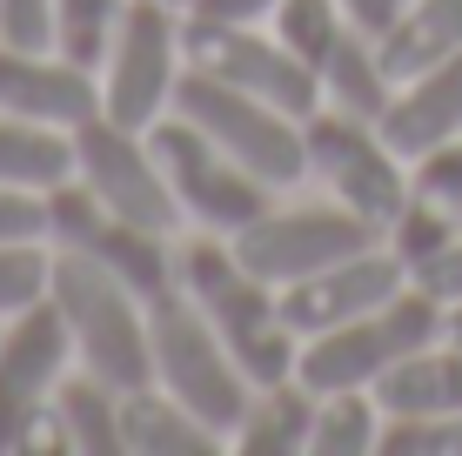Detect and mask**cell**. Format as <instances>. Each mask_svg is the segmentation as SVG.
<instances>
[{
  "mask_svg": "<svg viewBox=\"0 0 462 456\" xmlns=\"http://www.w3.org/2000/svg\"><path fill=\"white\" fill-rule=\"evenodd\" d=\"M322 101L328 107H342V115H362V121H382V107L395 101V74H389V60H382V47L369 34H348L328 47V60H322Z\"/></svg>",
  "mask_w": 462,
  "mask_h": 456,
  "instance_id": "ffe728a7",
  "label": "cell"
},
{
  "mask_svg": "<svg viewBox=\"0 0 462 456\" xmlns=\"http://www.w3.org/2000/svg\"><path fill=\"white\" fill-rule=\"evenodd\" d=\"M168 115L195 121L215 148H228L235 162H242L248 175H262L268 188H295L301 175H309V141H301V121L282 115V107L262 101V94H242V88H228V81H215V74H201V68H181Z\"/></svg>",
  "mask_w": 462,
  "mask_h": 456,
  "instance_id": "5b68a950",
  "label": "cell"
},
{
  "mask_svg": "<svg viewBox=\"0 0 462 456\" xmlns=\"http://www.w3.org/2000/svg\"><path fill=\"white\" fill-rule=\"evenodd\" d=\"M68 369H74V342H68L54 295H41L21 316L0 322V456H14L21 430L54 403Z\"/></svg>",
  "mask_w": 462,
  "mask_h": 456,
  "instance_id": "4fadbf2b",
  "label": "cell"
},
{
  "mask_svg": "<svg viewBox=\"0 0 462 456\" xmlns=\"http://www.w3.org/2000/svg\"><path fill=\"white\" fill-rule=\"evenodd\" d=\"M74 181H81L101 209H115L141 228L174 235V222H181L174 188H168L162 162H154V148H148V128H121V121H107V115H88L81 128H74Z\"/></svg>",
  "mask_w": 462,
  "mask_h": 456,
  "instance_id": "7c38bea8",
  "label": "cell"
},
{
  "mask_svg": "<svg viewBox=\"0 0 462 456\" xmlns=\"http://www.w3.org/2000/svg\"><path fill=\"white\" fill-rule=\"evenodd\" d=\"M402 7L409 0H342V14H348V27L356 34H369V41H382L395 21H402Z\"/></svg>",
  "mask_w": 462,
  "mask_h": 456,
  "instance_id": "836d02e7",
  "label": "cell"
},
{
  "mask_svg": "<svg viewBox=\"0 0 462 456\" xmlns=\"http://www.w3.org/2000/svg\"><path fill=\"white\" fill-rule=\"evenodd\" d=\"M54 410H60V430H68L74 456H127V443H121V389L101 383L94 369L74 363L60 376Z\"/></svg>",
  "mask_w": 462,
  "mask_h": 456,
  "instance_id": "44dd1931",
  "label": "cell"
},
{
  "mask_svg": "<svg viewBox=\"0 0 462 456\" xmlns=\"http://www.w3.org/2000/svg\"><path fill=\"white\" fill-rule=\"evenodd\" d=\"M148 148H154V162H162V175H168V188H174L181 222H195V228H208V235L248 228L254 215L268 209V195H275L262 175H248L228 148H215V141L201 135L195 121H181V115H162V121H154V128H148Z\"/></svg>",
  "mask_w": 462,
  "mask_h": 456,
  "instance_id": "ba28073f",
  "label": "cell"
},
{
  "mask_svg": "<svg viewBox=\"0 0 462 456\" xmlns=\"http://www.w3.org/2000/svg\"><path fill=\"white\" fill-rule=\"evenodd\" d=\"M462 235V215H449V209H436V201H422V195H409L402 209H395V222L382 228V242L395 248V256L409 262V275L422 269V262H436L442 248H449Z\"/></svg>",
  "mask_w": 462,
  "mask_h": 456,
  "instance_id": "4316f807",
  "label": "cell"
},
{
  "mask_svg": "<svg viewBox=\"0 0 462 456\" xmlns=\"http://www.w3.org/2000/svg\"><path fill=\"white\" fill-rule=\"evenodd\" d=\"M188 68L181 47V7L162 0H127L115 41L101 54V115L121 128H154L174 107V81Z\"/></svg>",
  "mask_w": 462,
  "mask_h": 456,
  "instance_id": "8992f818",
  "label": "cell"
},
{
  "mask_svg": "<svg viewBox=\"0 0 462 456\" xmlns=\"http://www.w3.org/2000/svg\"><path fill=\"white\" fill-rule=\"evenodd\" d=\"M442 336H449V342H462V302H449V322H442Z\"/></svg>",
  "mask_w": 462,
  "mask_h": 456,
  "instance_id": "d590c367",
  "label": "cell"
},
{
  "mask_svg": "<svg viewBox=\"0 0 462 456\" xmlns=\"http://www.w3.org/2000/svg\"><path fill=\"white\" fill-rule=\"evenodd\" d=\"M121 14H127V0H54V47L101 74V54L115 41Z\"/></svg>",
  "mask_w": 462,
  "mask_h": 456,
  "instance_id": "484cf974",
  "label": "cell"
},
{
  "mask_svg": "<svg viewBox=\"0 0 462 456\" xmlns=\"http://www.w3.org/2000/svg\"><path fill=\"white\" fill-rule=\"evenodd\" d=\"M174 256H181V289H188V302L208 316V329L228 342V356L248 369L254 389L295 376L301 336L289 329V316H282V289H275V282H262L242 256H235L228 235H208V228H201L195 242L174 248Z\"/></svg>",
  "mask_w": 462,
  "mask_h": 456,
  "instance_id": "6da1fadb",
  "label": "cell"
},
{
  "mask_svg": "<svg viewBox=\"0 0 462 456\" xmlns=\"http://www.w3.org/2000/svg\"><path fill=\"white\" fill-rule=\"evenodd\" d=\"M195 21H268L275 0H188Z\"/></svg>",
  "mask_w": 462,
  "mask_h": 456,
  "instance_id": "e575fe53",
  "label": "cell"
},
{
  "mask_svg": "<svg viewBox=\"0 0 462 456\" xmlns=\"http://www.w3.org/2000/svg\"><path fill=\"white\" fill-rule=\"evenodd\" d=\"M181 47H188V68L215 74V81H228L242 94H262L295 121H309L322 107L315 68L295 47H282L268 21H195V14H181Z\"/></svg>",
  "mask_w": 462,
  "mask_h": 456,
  "instance_id": "30bf717a",
  "label": "cell"
},
{
  "mask_svg": "<svg viewBox=\"0 0 462 456\" xmlns=\"http://www.w3.org/2000/svg\"><path fill=\"white\" fill-rule=\"evenodd\" d=\"M301 141H309V175L342 201L356 209L362 222L389 228L395 209L409 201V162L389 148V135L362 115H342V107H315L301 121Z\"/></svg>",
  "mask_w": 462,
  "mask_h": 456,
  "instance_id": "9c48e42d",
  "label": "cell"
},
{
  "mask_svg": "<svg viewBox=\"0 0 462 456\" xmlns=\"http://www.w3.org/2000/svg\"><path fill=\"white\" fill-rule=\"evenodd\" d=\"M268 27H275V41H282V47H295V54L309 60L315 74H322L328 47L348 34V14H342V0H275Z\"/></svg>",
  "mask_w": 462,
  "mask_h": 456,
  "instance_id": "d4e9b609",
  "label": "cell"
},
{
  "mask_svg": "<svg viewBox=\"0 0 462 456\" xmlns=\"http://www.w3.org/2000/svg\"><path fill=\"white\" fill-rule=\"evenodd\" d=\"M0 242H47V195L0 188Z\"/></svg>",
  "mask_w": 462,
  "mask_h": 456,
  "instance_id": "4dcf8cb0",
  "label": "cell"
},
{
  "mask_svg": "<svg viewBox=\"0 0 462 456\" xmlns=\"http://www.w3.org/2000/svg\"><path fill=\"white\" fill-rule=\"evenodd\" d=\"M162 7H181V14H188V0H162Z\"/></svg>",
  "mask_w": 462,
  "mask_h": 456,
  "instance_id": "8d00e7d4",
  "label": "cell"
},
{
  "mask_svg": "<svg viewBox=\"0 0 462 456\" xmlns=\"http://www.w3.org/2000/svg\"><path fill=\"white\" fill-rule=\"evenodd\" d=\"M375 47H382V60H389L395 81H409V74L462 54V0H409L402 21H395Z\"/></svg>",
  "mask_w": 462,
  "mask_h": 456,
  "instance_id": "7402d4cb",
  "label": "cell"
},
{
  "mask_svg": "<svg viewBox=\"0 0 462 456\" xmlns=\"http://www.w3.org/2000/svg\"><path fill=\"white\" fill-rule=\"evenodd\" d=\"M228 242H235V256H242L262 282L289 289V282L328 269V262L375 248L382 228L362 222L356 209H342V201L328 195V201H295V209H275V201H268V209L254 215L248 228H235Z\"/></svg>",
  "mask_w": 462,
  "mask_h": 456,
  "instance_id": "8fae6325",
  "label": "cell"
},
{
  "mask_svg": "<svg viewBox=\"0 0 462 456\" xmlns=\"http://www.w3.org/2000/svg\"><path fill=\"white\" fill-rule=\"evenodd\" d=\"M47 269H54V248L47 242H0V322L21 316L27 302H41Z\"/></svg>",
  "mask_w": 462,
  "mask_h": 456,
  "instance_id": "83f0119b",
  "label": "cell"
},
{
  "mask_svg": "<svg viewBox=\"0 0 462 456\" xmlns=\"http://www.w3.org/2000/svg\"><path fill=\"white\" fill-rule=\"evenodd\" d=\"M395 289H409V262L395 256L389 242H375V248H362V256H342V262H328V269L289 282V289H282V316L309 342V336H322V329H336V322H356V316H369V309H382Z\"/></svg>",
  "mask_w": 462,
  "mask_h": 456,
  "instance_id": "5bb4252c",
  "label": "cell"
},
{
  "mask_svg": "<svg viewBox=\"0 0 462 456\" xmlns=\"http://www.w3.org/2000/svg\"><path fill=\"white\" fill-rule=\"evenodd\" d=\"M375 128L389 135V148L402 154V162H416L436 141H456L462 135V54L409 74V81H395V101L382 107Z\"/></svg>",
  "mask_w": 462,
  "mask_h": 456,
  "instance_id": "2e32d148",
  "label": "cell"
},
{
  "mask_svg": "<svg viewBox=\"0 0 462 456\" xmlns=\"http://www.w3.org/2000/svg\"><path fill=\"white\" fill-rule=\"evenodd\" d=\"M68 175H74V128L0 115V188H34V195H47V188L68 181Z\"/></svg>",
  "mask_w": 462,
  "mask_h": 456,
  "instance_id": "603a6c76",
  "label": "cell"
},
{
  "mask_svg": "<svg viewBox=\"0 0 462 456\" xmlns=\"http://www.w3.org/2000/svg\"><path fill=\"white\" fill-rule=\"evenodd\" d=\"M382 423H389V410L375 403V389H322L309 456H375Z\"/></svg>",
  "mask_w": 462,
  "mask_h": 456,
  "instance_id": "cb8c5ba5",
  "label": "cell"
},
{
  "mask_svg": "<svg viewBox=\"0 0 462 456\" xmlns=\"http://www.w3.org/2000/svg\"><path fill=\"white\" fill-rule=\"evenodd\" d=\"M375 456H462V416H389Z\"/></svg>",
  "mask_w": 462,
  "mask_h": 456,
  "instance_id": "f1b7e54d",
  "label": "cell"
},
{
  "mask_svg": "<svg viewBox=\"0 0 462 456\" xmlns=\"http://www.w3.org/2000/svg\"><path fill=\"white\" fill-rule=\"evenodd\" d=\"M375 403L389 416H462V342L436 336L409 363H395L375 383Z\"/></svg>",
  "mask_w": 462,
  "mask_h": 456,
  "instance_id": "d6986e66",
  "label": "cell"
},
{
  "mask_svg": "<svg viewBox=\"0 0 462 456\" xmlns=\"http://www.w3.org/2000/svg\"><path fill=\"white\" fill-rule=\"evenodd\" d=\"M47 295H54L60 322H68L74 363L94 369L115 389L154 383V349H148V295H134L121 275H107L101 262L54 248L47 269Z\"/></svg>",
  "mask_w": 462,
  "mask_h": 456,
  "instance_id": "7a4b0ae2",
  "label": "cell"
},
{
  "mask_svg": "<svg viewBox=\"0 0 462 456\" xmlns=\"http://www.w3.org/2000/svg\"><path fill=\"white\" fill-rule=\"evenodd\" d=\"M409 195L436 201V209L462 215V135L456 141H436V148H422L416 162H409Z\"/></svg>",
  "mask_w": 462,
  "mask_h": 456,
  "instance_id": "f546056e",
  "label": "cell"
},
{
  "mask_svg": "<svg viewBox=\"0 0 462 456\" xmlns=\"http://www.w3.org/2000/svg\"><path fill=\"white\" fill-rule=\"evenodd\" d=\"M121 443L127 456H215L228 436L201 423L181 396H168L162 383H141L121 389Z\"/></svg>",
  "mask_w": 462,
  "mask_h": 456,
  "instance_id": "e0dca14e",
  "label": "cell"
},
{
  "mask_svg": "<svg viewBox=\"0 0 462 456\" xmlns=\"http://www.w3.org/2000/svg\"><path fill=\"white\" fill-rule=\"evenodd\" d=\"M0 41L54 47V0H0Z\"/></svg>",
  "mask_w": 462,
  "mask_h": 456,
  "instance_id": "1f68e13d",
  "label": "cell"
},
{
  "mask_svg": "<svg viewBox=\"0 0 462 456\" xmlns=\"http://www.w3.org/2000/svg\"><path fill=\"white\" fill-rule=\"evenodd\" d=\"M442 322H449V309H442L422 282H409V289H395L369 316L309 336L301 356H295V376L315 396H322V389H375L395 363H409L416 349H429V342L442 336Z\"/></svg>",
  "mask_w": 462,
  "mask_h": 456,
  "instance_id": "3957f363",
  "label": "cell"
},
{
  "mask_svg": "<svg viewBox=\"0 0 462 456\" xmlns=\"http://www.w3.org/2000/svg\"><path fill=\"white\" fill-rule=\"evenodd\" d=\"M409 282H422V289H429V295H436V302H442V309H449V302H462V235H456V242H449V248H442V256H436V262H422V269H416V275H409Z\"/></svg>",
  "mask_w": 462,
  "mask_h": 456,
  "instance_id": "d6a6232c",
  "label": "cell"
},
{
  "mask_svg": "<svg viewBox=\"0 0 462 456\" xmlns=\"http://www.w3.org/2000/svg\"><path fill=\"white\" fill-rule=\"evenodd\" d=\"M0 115H27L47 128H81L101 115V74L68 60L60 47L0 41Z\"/></svg>",
  "mask_w": 462,
  "mask_h": 456,
  "instance_id": "9a60e30c",
  "label": "cell"
},
{
  "mask_svg": "<svg viewBox=\"0 0 462 456\" xmlns=\"http://www.w3.org/2000/svg\"><path fill=\"white\" fill-rule=\"evenodd\" d=\"M309 436H315V389L301 376H282L248 396L228 443L242 456H309Z\"/></svg>",
  "mask_w": 462,
  "mask_h": 456,
  "instance_id": "ac0fdd59",
  "label": "cell"
},
{
  "mask_svg": "<svg viewBox=\"0 0 462 456\" xmlns=\"http://www.w3.org/2000/svg\"><path fill=\"white\" fill-rule=\"evenodd\" d=\"M148 349H154V383L168 396H181L201 423H215L221 436L242 423L254 383L228 356V342L208 329V316L188 302V289H168L148 302Z\"/></svg>",
  "mask_w": 462,
  "mask_h": 456,
  "instance_id": "277c9868",
  "label": "cell"
},
{
  "mask_svg": "<svg viewBox=\"0 0 462 456\" xmlns=\"http://www.w3.org/2000/svg\"><path fill=\"white\" fill-rule=\"evenodd\" d=\"M47 248H68V256L101 262L107 275H121L127 289L148 295V302L168 295V289H181V256L168 248V235L101 209L74 175L47 188Z\"/></svg>",
  "mask_w": 462,
  "mask_h": 456,
  "instance_id": "52a82bcc",
  "label": "cell"
}]
</instances>
